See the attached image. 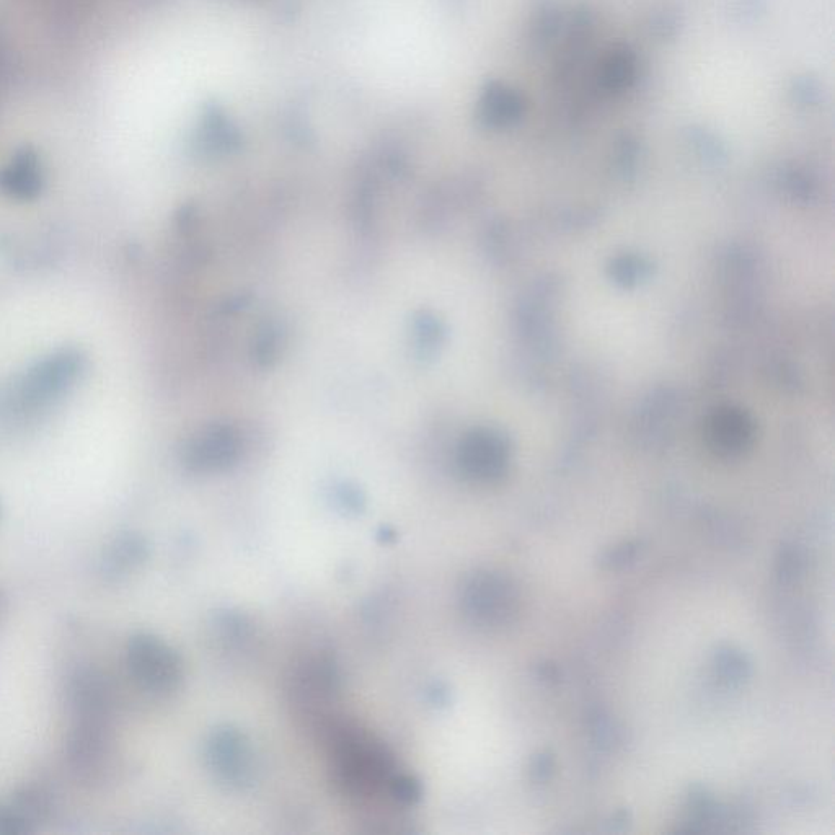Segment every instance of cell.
I'll list each match as a JSON object with an SVG mask.
<instances>
[{
  "instance_id": "5b68a950",
  "label": "cell",
  "mask_w": 835,
  "mask_h": 835,
  "mask_svg": "<svg viewBox=\"0 0 835 835\" xmlns=\"http://www.w3.org/2000/svg\"><path fill=\"white\" fill-rule=\"evenodd\" d=\"M242 441L230 425H211L201 429L183 452L186 469L195 473H213L229 469L239 460Z\"/></svg>"
},
{
  "instance_id": "ac0fdd59",
  "label": "cell",
  "mask_w": 835,
  "mask_h": 835,
  "mask_svg": "<svg viewBox=\"0 0 835 835\" xmlns=\"http://www.w3.org/2000/svg\"><path fill=\"white\" fill-rule=\"evenodd\" d=\"M5 609H7V601H5L4 593L0 591V619H2V615L5 614Z\"/></svg>"
},
{
  "instance_id": "9a60e30c",
  "label": "cell",
  "mask_w": 835,
  "mask_h": 835,
  "mask_svg": "<svg viewBox=\"0 0 835 835\" xmlns=\"http://www.w3.org/2000/svg\"><path fill=\"white\" fill-rule=\"evenodd\" d=\"M746 659L741 654L733 650L721 651L718 654V671L721 676L725 677L728 682H741L747 676Z\"/></svg>"
},
{
  "instance_id": "7a4b0ae2",
  "label": "cell",
  "mask_w": 835,
  "mask_h": 835,
  "mask_svg": "<svg viewBox=\"0 0 835 835\" xmlns=\"http://www.w3.org/2000/svg\"><path fill=\"white\" fill-rule=\"evenodd\" d=\"M460 606L465 617L478 627L500 628L513 622L519 601L508 578L493 571H477L460 589Z\"/></svg>"
},
{
  "instance_id": "30bf717a",
  "label": "cell",
  "mask_w": 835,
  "mask_h": 835,
  "mask_svg": "<svg viewBox=\"0 0 835 835\" xmlns=\"http://www.w3.org/2000/svg\"><path fill=\"white\" fill-rule=\"evenodd\" d=\"M149 555H151V545L144 535L137 534V532H124L105 548L100 570L105 578L118 581L139 568L142 563L147 562Z\"/></svg>"
},
{
  "instance_id": "e0dca14e",
  "label": "cell",
  "mask_w": 835,
  "mask_h": 835,
  "mask_svg": "<svg viewBox=\"0 0 835 835\" xmlns=\"http://www.w3.org/2000/svg\"><path fill=\"white\" fill-rule=\"evenodd\" d=\"M338 500L345 504L348 509H359L363 506V498L359 495L358 490L351 488V486L341 488L340 493H338Z\"/></svg>"
},
{
  "instance_id": "ba28073f",
  "label": "cell",
  "mask_w": 835,
  "mask_h": 835,
  "mask_svg": "<svg viewBox=\"0 0 835 835\" xmlns=\"http://www.w3.org/2000/svg\"><path fill=\"white\" fill-rule=\"evenodd\" d=\"M460 469L473 480H495L506 469L503 441L488 431H475L462 441L459 449Z\"/></svg>"
},
{
  "instance_id": "4fadbf2b",
  "label": "cell",
  "mask_w": 835,
  "mask_h": 835,
  "mask_svg": "<svg viewBox=\"0 0 835 835\" xmlns=\"http://www.w3.org/2000/svg\"><path fill=\"white\" fill-rule=\"evenodd\" d=\"M283 336V330L279 328L278 323L274 322L265 323L258 330L255 346H253V356L260 366H271L274 361H278L279 353L283 348Z\"/></svg>"
},
{
  "instance_id": "8fae6325",
  "label": "cell",
  "mask_w": 835,
  "mask_h": 835,
  "mask_svg": "<svg viewBox=\"0 0 835 835\" xmlns=\"http://www.w3.org/2000/svg\"><path fill=\"white\" fill-rule=\"evenodd\" d=\"M413 332L418 356L421 359L433 358L444 338L441 322L429 312H420L413 322Z\"/></svg>"
},
{
  "instance_id": "5bb4252c",
  "label": "cell",
  "mask_w": 835,
  "mask_h": 835,
  "mask_svg": "<svg viewBox=\"0 0 835 835\" xmlns=\"http://www.w3.org/2000/svg\"><path fill=\"white\" fill-rule=\"evenodd\" d=\"M421 783L408 774L397 772L389 785V796L402 805H415L421 800Z\"/></svg>"
},
{
  "instance_id": "7c38bea8",
  "label": "cell",
  "mask_w": 835,
  "mask_h": 835,
  "mask_svg": "<svg viewBox=\"0 0 835 835\" xmlns=\"http://www.w3.org/2000/svg\"><path fill=\"white\" fill-rule=\"evenodd\" d=\"M14 808L33 824L46 819L53 808V798L45 788L25 787L14 796Z\"/></svg>"
},
{
  "instance_id": "6da1fadb",
  "label": "cell",
  "mask_w": 835,
  "mask_h": 835,
  "mask_svg": "<svg viewBox=\"0 0 835 835\" xmlns=\"http://www.w3.org/2000/svg\"><path fill=\"white\" fill-rule=\"evenodd\" d=\"M323 741L332 760L336 788L351 800L364 801L387 793L397 774L394 756L382 741L348 721H323Z\"/></svg>"
},
{
  "instance_id": "8992f818",
  "label": "cell",
  "mask_w": 835,
  "mask_h": 835,
  "mask_svg": "<svg viewBox=\"0 0 835 835\" xmlns=\"http://www.w3.org/2000/svg\"><path fill=\"white\" fill-rule=\"evenodd\" d=\"M291 695L296 705L317 713L340 694V671L332 659L314 656L297 666L292 676Z\"/></svg>"
},
{
  "instance_id": "2e32d148",
  "label": "cell",
  "mask_w": 835,
  "mask_h": 835,
  "mask_svg": "<svg viewBox=\"0 0 835 835\" xmlns=\"http://www.w3.org/2000/svg\"><path fill=\"white\" fill-rule=\"evenodd\" d=\"M33 832V822L12 806L0 805V834L25 835Z\"/></svg>"
},
{
  "instance_id": "9c48e42d",
  "label": "cell",
  "mask_w": 835,
  "mask_h": 835,
  "mask_svg": "<svg viewBox=\"0 0 835 835\" xmlns=\"http://www.w3.org/2000/svg\"><path fill=\"white\" fill-rule=\"evenodd\" d=\"M67 699L76 718H108L111 692L105 677L95 669H80L69 681Z\"/></svg>"
},
{
  "instance_id": "3957f363",
  "label": "cell",
  "mask_w": 835,
  "mask_h": 835,
  "mask_svg": "<svg viewBox=\"0 0 835 835\" xmlns=\"http://www.w3.org/2000/svg\"><path fill=\"white\" fill-rule=\"evenodd\" d=\"M128 664L134 679L155 694H170L182 684L180 654L151 633H137L129 640Z\"/></svg>"
},
{
  "instance_id": "52a82bcc",
  "label": "cell",
  "mask_w": 835,
  "mask_h": 835,
  "mask_svg": "<svg viewBox=\"0 0 835 835\" xmlns=\"http://www.w3.org/2000/svg\"><path fill=\"white\" fill-rule=\"evenodd\" d=\"M67 756L77 772H92L107 759L111 746L108 718H76Z\"/></svg>"
},
{
  "instance_id": "277c9868",
  "label": "cell",
  "mask_w": 835,
  "mask_h": 835,
  "mask_svg": "<svg viewBox=\"0 0 835 835\" xmlns=\"http://www.w3.org/2000/svg\"><path fill=\"white\" fill-rule=\"evenodd\" d=\"M206 760L216 777L230 787H245L255 775V756L247 736L232 728H217L206 744Z\"/></svg>"
}]
</instances>
